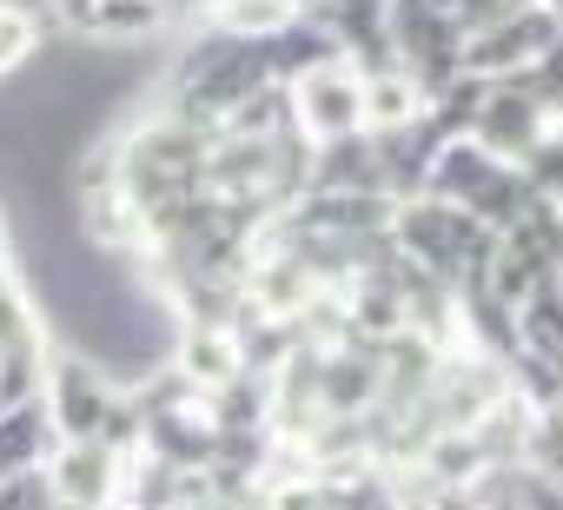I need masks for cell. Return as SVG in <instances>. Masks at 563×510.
Listing matches in <instances>:
<instances>
[{"instance_id":"obj_1","label":"cell","mask_w":563,"mask_h":510,"mask_svg":"<svg viewBox=\"0 0 563 510\" xmlns=\"http://www.w3.org/2000/svg\"><path fill=\"white\" fill-rule=\"evenodd\" d=\"M292 113H299V133L312 146H332V140L365 133V67L352 54L312 67L306 80H292Z\"/></svg>"},{"instance_id":"obj_2","label":"cell","mask_w":563,"mask_h":510,"mask_svg":"<svg viewBox=\"0 0 563 510\" xmlns=\"http://www.w3.org/2000/svg\"><path fill=\"white\" fill-rule=\"evenodd\" d=\"M47 411H54V424H60V437L67 444H80V437H100L107 431V411H113V398H120V385L113 378H100L93 365H80V358H54L47 365Z\"/></svg>"},{"instance_id":"obj_3","label":"cell","mask_w":563,"mask_h":510,"mask_svg":"<svg viewBox=\"0 0 563 510\" xmlns=\"http://www.w3.org/2000/svg\"><path fill=\"white\" fill-rule=\"evenodd\" d=\"M47 470H54V484H60V503H80V510H107V503L120 497V484H126L120 451H113V444H100V437L60 444Z\"/></svg>"},{"instance_id":"obj_4","label":"cell","mask_w":563,"mask_h":510,"mask_svg":"<svg viewBox=\"0 0 563 510\" xmlns=\"http://www.w3.org/2000/svg\"><path fill=\"white\" fill-rule=\"evenodd\" d=\"M60 444H67V437H60L47 398L0 411V484H8V477H27V470H47Z\"/></svg>"},{"instance_id":"obj_5","label":"cell","mask_w":563,"mask_h":510,"mask_svg":"<svg viewBox=\"0 0 563 510\" xmlns=\"http://www.w3.org/2000/svg\"><path fill=\"white\" fill-rule=\"evenodd\" d=\"M0 352H41V319L14 279V266H0Z\"/></svg>"},{"instance_id":"obj_6","label":"cell","mask_w":563,"mask_h":510,"mask_svg":"<svg viewBox=\"0 0 563 510\" xmlns=\"http://www.w3.org/2000/svg\"><path fill=\"white\" fill-rule=\"evenodd\" d=\"M0 510H60V484L54 470H27L0 484Z\"/></svg>"}]
</instances>
